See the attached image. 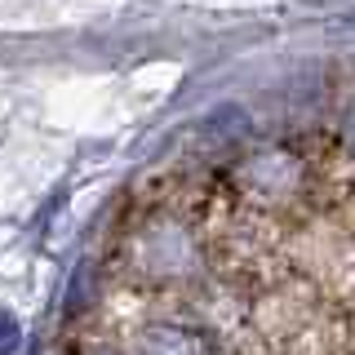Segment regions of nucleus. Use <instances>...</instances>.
Returning <instances> with one entry per match:
<instances>
[{
  "label": "nucleus",
  "instance_id": "f257e3e1",
  "mask_svg": "<svg viewBox=\"0 0 355 355\" xmlns=\"http://www.w3.org/2000/svg\"><path fill=\"white\" fill-rule=\"evenodd\" d=\"M138 266L155 280H178L196 271V244L182 222H155L138 240Z\"/></svg>",
  "mask_w": 355,
  "mask_h": 355
},
{
  "label": "nucleus",
  "instance_id": "f03ea898",
  "mask_svg": "<svg viewBox=\"0 0 355 355\" xmlns=\"http://www.w3.org/2000/svg\"><path fill=\"white\" fill-rule=\"evenodd\" d=\"M297 182H302V169H297V160L288 151H262L244 164V187L258 196L280 200L288 191H297Z\"/></svg>",
  "mask_w": 355,
  "mask_h": 355
},
{
  "label": "nucleus",
  "instance_id": "7ed1b4c3",
  "mask_svg": "<svg viewBox=\"0 0 355 355\" xmlns=\"http://www.w3.org/2000/svg\"><path fill=\"white\" fill-rule=\"evenodd\" d=\"M133 355H209V347L187 329H169V324H155L147 333H138L133 342Z\"/></svg>",
  "mask_w": 355,
  "mask_h": 355
},
{
  "label": "nucleus",
  "instance_id": "20e7f679",
  "mask_svg": "<svg viewBox=\"0 0 355 355\" xmlns=\"http://www.w3.org/2000/svg\"><path fill=\"white\" fill-rule=\"evenodd\" d=\"M347 147L355 151V103H351V116H347Z\"/></svg>",
  "mask_w": 355,
  "mask_h": 355
}]
</instances>
